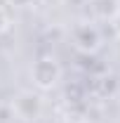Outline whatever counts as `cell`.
<instances>
[{
	"instance_id": "277c9868",
	"label": "cell",
	"mask_w": 120,
	"mask_h": 123,
	"mask_svg": "<svg viewBox=\"0 0 120 123\" xmlns=\"http://www.w3.org/2000/svg\"><path fill=\"white\" fill-rule=\"evenodd\" d=\"M87 7L97 19L101 21H111L113 17L120 12V2L118 0H87Z\"/></svg>"
},
{
	"instance_id": "5b68a950",
	"label": "cell",
	"mask_w": 120,
	"mask_h": 123,
	"mask_svg": "<svg viewBox=\"0 0 120 123\" xmlns=\"http://www.w3.org/2000/svg\"><path fill=\"white\" fill-rule=\"evenodd\" d=\"M7 29H10V12L7 7H0V33H5Z\"/></svg>"
},
{
	"instance_id": "8992f818",
	"label": "cell",
	"mask_w": 120,
	"mask_h": 123,
	"mask_svg": "<svg viewBox=\"0 0 120 123\" xmlns=\"http://www.w3.org/2000/svg\"><path fill=\"white\" fill-rule=\"evenodd\" d=\"M111 26H113V31H115V36L120 38V12L113 17V19H111Z\"/></svg>"
},
{
	"instance_id": "52a82bcc",
	"label": "cell",
	"mask_w": 120,
	"mask_h": 123,
	"mask_svg": "<svg viewBox=\"0 0 120 123\" xmlns=\"http://www.w3.org/2000/svg\"><path fill=\"white\" fill-rule=\"evenodd\" d=\"M80 123H94V121H80Z\"/></svg>"
},
{
	"instance_id": "6da1fadb",
	"label": "cell",
	"mask_w": 120,
	"mask_h": 123,
	"mask_svg": "<svg viewBox=\"0 0 120 123\" xmlns=\"http://www.w3.org/2000/svg\"><path fill=\"white\" fill-rule=\"evenodd\" d=\"M31 78L38 90H52L61 80V66L52 57H38L31 66Z\"/></svg>"
},
{
	"instance_id": "7a4b0ae2",
	"label": "cell",
	"mask_w": 120,
	"mask_h": 123,
	"mask_svg": "<svg viewBox=\"0 0 120 123\" xmlns=\"http://www.w3.org/2000/svg\"><path fill=\"white\" fill-rule=\"evenodd\" d=\"M43 114V97L33 90H21L12 99V116H16L19 121H38Z\"/></svg>"
},
{
	"instance_id": "3957f363",
	"label": "cell",
	"mask_w": 120,
	"mask_h": 123,
	"mask_svg": "<svg viewBox=\"0 0 120 123\" xmlns=\"http://www.w3.org/2000/svg\"><path fill=\"white\" fill-rule=\"evenodd\" d=\"M73 45L78 52L82 55H92L97 52L99 45H101V36H99V29L90 24V21H82L73 29Z\"/></svg>"
}]
</instances>
